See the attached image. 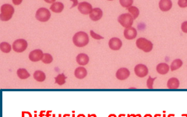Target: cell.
Segmentation results:
<instances>
[{"label": "cell", "instance_id": "obj_13", "mask_svg": "<svg viewBox=\"0 0 187 117\" xmlns=\"http://www.w3.org/2000/svg\"><path fill=\"white\" fill-rule=\"evenodd\" d=\"M137 30H136V28H126L124 30V37L128 40H132L137 37Z\"/></svg>", "mask_w": 187, "mask_h": 117}, {"label": "cell", "instance_id": "obj_20", "mask_svg": "<svg viewBox=\"0 0 187 117\" xmlns=\"http://www.w3.org/2000/svg\"><path fill=\"white\" fill-rule=\"evenodd\" d=\"M45 73L41 70H37L34 73V78L38 82H43L45 80Z\"/></svg>", "mask_w": 187, "mask_h": 117}, {"label": "cell", "instance_id": "obj_29", "mask_svg": "<svg viewBox=\"0 0 187 117\" xmlns=\"http://www.w3.org/2000/svg\"><path fill=\"white\" fill-rule=\"evenodd\" d=\"M90 34H91V36L93 38H94V39L100 40V39H103L104 38L103 37L101 36L100 35H97V34H96L94 30H91Z\"/></svg>", "mask_w": 187, "mask_h": 117}, {"label": "cell", "instance_id": "obj_27", "mask_svg": "<svg viewBox=\"0 0 187 117\" xmlns=\"http://www.w3.org/2000/svg\"><path fill=\"white\" fill-rule=\"evenodd\" d=\"M119 3H120L121 6H122V7L128 8V9H129V7L132 6L133 1H132V0H120Z\"/></svg>", "mask_w": 187, "mask_h": 117}, {"label": "cell", "instance_id": "obj_26", "mask_svg": "<svg viewBox=\"0 0 187 117\" xmlns=\"http://www.w3.org/2000/svg\"><path fill=\"white\" fill-rule=\"evenodd\" d=\"M41 61H42L44 63L49 64V63H51L52 61H53V58H52V55H50L49 53H44V56H43V58H42V59H41Z\"/></svg>", "mask_w": 187, "mask_h": 117}, {"label": "cell", "instance_id": "obj_12", "mask_svg": "<svg viewBox=\"0 0 187 117\" xmlns=\"http://www.w3.org/2000/svg\"><path fill=\"white\" fill-rule=\"evenodd\" d=\"M89 16L93 21H97V20L101 19L102 16H103V12L100 8H94L91 11V13L89 14Z\"/></svg>", "mask_w": 187, "mask_h": 117}, {"label": "cell", "instance_id": "obj_10", "mask_svg": "<svg viewBox=\"0 0 187 117\" xmlns=\"http://www.w3.org/2000/svg\"><path fill=\"white\" fill-rule=\"evenodd\" d=\"M129 75H130V72H129V70L127 68H125V67H122V68L119 69L116 73V78L118 80H120V81L126 80L129 77Z\"/></svg>", "mask_w": 187, "mask_h": 117}, {"label": "cell", "instance_id": "obj_22", "mask_svg": "<svg viewBox=\"0 0 187 117\" xmlns=\"http://www.w3.org/2000/svg\"><path fill=\"white\" fill-rule=\"evenodd\" d=\"M17 76H18V77L20 78V79H22V80L27 79V78H28L30 77V73H28V70H27L26 69H23V68L19 69V70H17Z\"/></svg>", "mask_w": 187, "mask_h": 117}, {"label": "cell", "instance_id": "obj_24", "mask_svg": "<svg viewBox=\"0 0 187 117\" xmlns=\"http://www.w3.org/2000/svg\"><path fill=\"white\" fill-rule=\"evenodd\" d=\"M128 11H129V13H130L131 15H132L133 19H137V17H138L139 14H140V11H139L138 8L133 6L129 7V9H128Z\"/></svg>", "mask_w": 187, "mask_h": 117}, {"label": "cell", "instance_id": "obj_36", "mask_svg": "<svg viewBox=\"0 0 187 117\" xmlns=\"http://www.w3.org/2000/svg\"><path fill=\"white\" fill-rule=\"evenodd\" d=\"M108 117H116V115H114V114H111V115H109V116H108Z\"/></svg>", "mask_w": 187, "mask_h": 117}, {"label": "cell", "instance_id": "obj_6", "mask_svg": "<svg viewBox=\"0 0 187 117\" xmlns=\"http://www.w3.org/2000/svg\"><path fill=\"white\" fill-rule=\"evenodd\" d=\"M28 48V42L24 39H17L13 44V49L16 52H23Z\"/></svg>", "mask_w": 187, "mask_h": 117}, {"label": "cell", "instance_id": "obj_31", "mask_svg": "<svg viewBox=\"0 0 187 117\" xmlns=\"http://www.w3.org/2000/svg\"><path fill=\"white\" fill-rule=\"evenodd\" d=\"M181 29L184 33H187V21L183 22L181 25Z\"/></svg>", "mask_w": 187, "mask_h": 117}, {"label": "cell", "instance_id": "obj_8", "mask_svg": "<svg viewBox=\"0 0 187 117\" xmlns=\"http://www.w3.org/2000/svg\"><path fill=\"white\" fill-rule=\"evenodd\" d=\"M78 10L82 14L87 15V14H90L91 13L93 8H92L91 5L87 2H82L78 5Z\"/></svg>", "mask_w": 187, "mask_h": 117}, {"label": "cell", "instance_id": "obj_16", "mask_svg": "<svg viewBox=\"0 0 187 117\" xmlns=\"http://www.w3.org/2000/svg\"><path fill=\"white\" fill-rule=\"evenodd\" d=\"M74 75L76 78L78 79H84L86 76L87 75V71L84 67L80 66L75 70Z\"/></svg>", "mask_w": 187, "mask_h": 117}, {"label": "cell", "instance_id": "obj_2", "mask_svg": "<svg viewBox=\"0 0 187 117\" xmlns=\"http://www.w3.org/2000/svg\"><path fill=\"white\" fill-rule=\"evenodd\" d=\"M0 20L3 21H8L12 18L14 13V8L10 4H3L0 9Z\"/></svg>", "mask_w": 187, "mask_h": 117}, {"label": "cell", "instance_id": "obj_35", "mask_svg": "<svg viewBox=\"0 0 187 117\" xmlns=\"http://www.w3.org/2000/svg\"><path fill=\"white\" fill-rule=\"evenodd\" d=\"M77 117H85V116H84V115H83V114H80V115H78Z\"/></svg>", "mask_w": 187, "mask_h": 117}, {"label": "cell", "instance_id": "obj_15", "mask_svg": "<svg viewBox=\"0 0 187 117\" xmlns=\"http://www.w3.org/2000/svg\"><path fill=\"white\" fill-rule=\"evenodd\" d=\"M156 70L158 73H160V74H166V73H169V70H170V66L165 62H161V63H159L157 66Z\"/></svg>", "mask_w": 187, "mask_h": 117}, {"label": "cell", "instance_id": "obj_28", "mask_svg": "<svg viewBox=\"0 0 187 117\" xmlns=\"http://www.w3.org/2000/svg\"><path fill=\"white\" fill-rule=\"evenodd\" d=\"M156 80V77L154 78H152L150 77L149 78H148V81H147V86H148V88H150V89H151V88H153V84H154V81Z\"/></svg>", "mask_w": 187, "mask_h": 117}, {"label": "cell", "instance_id": "obj_32", "mask_svg": "<svg viewBox=\"0 0 187 117\" xmlns=\"http://www.w3.org/2000/svg\"><path fill=\"white\" fill-rule=\"evenodd\" d=\"M22 117H31V114L30 113H28V112H24V113H23V116Z\"/></svg>", "mask_w": 187, "mask_h": 117}, {"label": "cell", "instance_id": "obj_14", "mask_svg": "<svg viewBox=\"0 0 187 117\" xmlns=\"http://www.w3.org/2000/svg\"><path fill=\"white\" fill-rule=\"evenodd\" d=\"M172 6V3L170 0H161L159 2V8L163 12L170 10Z\"/></svg>", "mask_w": 187, "mask_h": 117}, {"label": "cell", "instance_id": "obj_7", "mask_svg": "<svg viewBox=\"0 0 187 117\" xmlns=\"http://www.w3.org/2000/svg\"><path fill=\"white\" fill-rule=\"evenodd\" d=\"M134 72L139 77H144L148 74V68L143 64H138L134 68Z\"/></svg>", "mask_w": 187, "mask_h": 117}, {"label": "cell", "instance_id": "obj_18", "mask_svg": "<svg viewBox=\"0 0 187 117\" xmlns=\"http://www.w3.org/2000/svg\"><path fill=\"white\" fill-rule=\"evenodd\" d=\"M63 9H64L63 3H60V2H55V3H52V4L51 5V7H50V9L52 11V12L57 13H61L62 11L63 10Z\"/></svg>", "mask_w": 187, "mask_h": 117}, {"label": "cell", "instance_id": "obj_30", "mask_svg": "<svg viewBox=\"0 0 187 117\" xmlns=\"http://www.w3.org/2000/svg\"><path fill=\"white\" fill-rule=\"evenodd\" d=\"M178 5L181 8L187 7V0H179L178 1Z\"/></svg>", "mask_w": 187, "mask_h": 117}, {"label": "cell", "instance_id": "obj_25", "mask_svg": "<svg viewBox=\"0 0 187 117\" xmlns=\"http://www.w3.org/2000/svg\"><path fill=\"white\" fill-rule=\"evenodd\" d=\"M55 83L58 84L59 85H62L65 83V80H66V77L64 75V73H60L58 76L55 77Z\"/></svg>", "mask_w": 187, "mask_h": 117}, {"label": "cell", "instance_id": "obj_5", "mask_svg": "<svg viewBox=\"0 0 187 117\" xmlns=\"http://www.w3.org/2000/svg\"><path fill=\"white\" fill-rule=\"evenodd\" d=\"M35 17L38 20L41 22H46L50 19L51 13L50 11L46 8H40L38 9V11L36 12L35 14Z\"/></svg>", "mask_w": 187, "mask_h": 117}, {"label": "cell", "instance_id": "obj_33", "mask_svg": "<svg viewBox=\"0 0 187 117\" xmlns=\"http://www.w3.org/2000/svg\"><path fill=\"white\" fill-rule=\"evenodd\" d=\"M13 3H15V4L19 5V4H20V3H22V1H13Z\"/></svg>", "mask_w": 187, "mask_h": 117}, {"label": "cell", "instance_id": "obj_21", "mask_svg": "<svg viewBox=\"0 0 187 117\" xmlns=\"http://www.w3.org/2000/svg\"><path fill=\"white\" fill-rule=\"evenodd\" d=\"M183 61L181 60V59H175L174 61H172V64H171L170 70H172V71H175V70L179 69L180 67L183 66Z\"/></svg>", "mask_w": 187, "mask_h": 117}, {"label": "cell", "instance_id": "obj_23", "mask_svg": "<svg viewBox=\"0 0 187 117\" xmlns=\"http://www.w3.org/2000/svg\"><path fill=\"white\" fill-rule=\"evenodd\" d=\"M0 49H1V51L3 52L9 53L11 51V49H12V46L8 42H2L1 44H0Z\"/></svg>", "mask_w": 187, "mask_h": 117}, {"label": "cell", "instance_id": "obj_3", "mask_svg": "<svg viewBox=\"0 0 187 117\" xmlns=\"http://www.w3.org/2000/svg\"><path fill=\"white\" fill-rule=\"evenodd\" d=\"M137 47L144 52H150L153 49V44L151 41L144 38H140L136 41Z\"/></svg>", "mask_w": 187, "mask_h": 117}, {"label": "cell", "instance_id": "obj_4", "mask_svg": "<svg viewBox=\"0 0 187 117\" xmlns=\"http://www.w3.org/2000/svg\"><path fill=\"white\" fill-rule=\"evenodd\" d=\"M133 17H132L130 13H122L118 17V21L119 23L122 25V27H124L125 28H131L133 24Z\"/></svg>", "mask_w": 187, "mask_h": 117}, {"label": "cell", "instance_id": "obj_17", "mask_svg": "<svg viewBox=\"0 0 187 117\" xmlns=\"http://www.w3.org/2000/svg\"><path fill=\"white\" fill-rule=\"evenodd\" d=\"M76 62L79 65L85 66L89 62V57L88 56L84 53H81L76 56Z\"/></svg>", "mask_w": 187, "mask_h": 117}, {"label": "cell", "instance_id": "obj_1", "mask_svg": "<svg viewBox=\"0 0 187 117\" xmlns=\"http://www.w3.org/2000/svg\"><path fill=\"white\" fill-rule=\"evenodd\" d=\"M73 42L76 47H84L89 43V37L86 32L79 31L73 37Z\"/></svg>", "mask_w": 187, "mask_h": 117}, {"label": "cell", "instance_id": "obj_34", "mask_svg": "<svg viewBox=\"0 0 187 117\" xmlns=\"http://www.w3.org/2000/svg\"><path fill=\"white\" fill-rule=\"evenodd\" d=\"M144 117H152V116H151V115H150V114H147V115H145Z\"/></svg>", "mask_w": 187, "mask_h": 117}, {"label": "cell", "instance_id": "obj_19", "mask_svg": "<svg viewBox=\"0 0 187 117\" xmlns=\"http://www.w3.org/2000/svg\"><path fill=\"white\" fill-rule=\"evenodd\" d=\"M179 81L175 77H172L169 80L167 83V87L169 89H177L179 88Z\"/></svg>", "mask_w": 187, "mask_h": 117}, {"label": "cell", "instance_id": "obj_9", "mask_svg": "<svg viewBox=\"0 0 187 117\" xmlns=\"http://www.w3.org/2000/svg\"><path fill=\"white\" fill-rule=\"evenodd\" d=\"M43 56H44V53L41 49H34L29 54V59L32 62H38L42 59Z\"/></svg>", "mask_w": 187, "mask_h": 117}, {"label": "cell", "instance_id": "obj_11", "mask_svg": "<svg viewBox=\"0 0 187 117\" xmlns=\"http://www.w3.org/2000/svg\"><path fill=\"white\" fill-rule=\"evenodd\" d=\"M122 45V42L119 38H112L109 40L108 46L112 50H119Z\"/></svg>", "mask_w": 187, "mask_h": 117}]
</instances>
